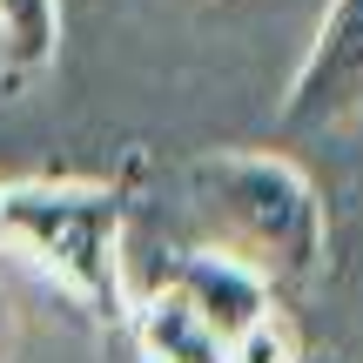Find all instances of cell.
Segmentation results:
<instances>
[{
  "mask_svg": "<svg viewBox=\"0 0 363 363\" xmlns=\"http://www.w3.org/2000/svg\"><path fill=\"white\" fill-rule=\"evenodd\" d=\"M121 316H128V343L142 363H229V337L169 283L135 296Z\"/></svg>",
  "mask_w": 363,
  "mask_h": 363,
  "instance_id": "5b68a950",
  "label": "cell"
},
{
  "mask_svg": "<svg viewBox=\"0 0 363 363\" xmlns=\"http://www.w3.org/2000/svg\"><path fill=\"white\" fill-rule=\"evenodd\" d=\"M296 363H350V357H337V350H303Z\"/></svg>",
  "mask_w": 363,
  "mask_h": 363,
  "instance_id": "ba28073f",
  "label": "cell"
},
{
  "mask_svg": "<svg viewBox=\"0 0 363 363\" xmlns=\"http://www.w3.org/2000/svg\"><path fill=\"white\" fill-rule=\"evenodd\" d=\"M296 357H303V337L289 330L283 310L256 316L242 337H229V363H296Z\"/></svg>",
  "mask_w": 363,
  "mask_h": 363,
  "instance_id": "52a82bcc",
  "label": "cell"
},
{
  "mask_svg": "<svg viewBox=\"0 0 363 363\" xmlns=\"http://www.w3.org/2000/svg\"><path fill=\"white\" fill-rule=\"evenodd\" d=\"M67 7L61 0H0V94H21L61 54Z\"/></svg>",
  "mask_w": 363,
  "mask_h": 363,
  "instance_id": "8992f818",
  "label": "cell"
},
{
  "mask_svg": "<svg viewBox=\"0 0 363 363\" xmlns=\"http://www.w3.org/2000/svg\"><path fill=\"white\" fill-rule=\"evenodd\" d=\"M162 283L182 289V296H189L195 310L222 330V337H242L256 316L276 310V283H269V276H256L249 262L222 256V249H195V256L169 262V276H162Z\"/></svg>",
  "mask_w": 363,
  "mask_h": 363,
  "instance_id": "277c9868",
  "label": "cell"
},
{
  "mask_svg": "<svg viewBox=\"0 0 363 363\" xmlns=\"http://www.w3.org/2000/svg\"><path fill=\"white\" fill-rule=\"evenodd\" d=\"M189 202H195L208 249L249 262L276 289L310 283L323 269V242H330L323 195L276 148H216V155H202L189 169Z\"/></svg>",
  "mask_w": 363,
  "mask_h": 363,
  "instance_id": "6da1fadb",
  "label": "cell"
},
{
  "mask_svg": "<svg viewBox=\"0 0 363 363\" xmlns=\"http://www.w3.org/2000/svg\"><path fill=\"white\" fill-rule=\"evenodd\" d=\"M357 115H363V0H330L283 88L276 128H283V142H303V135L350 128Z\"/></svg>",
  "mask_w": 363,
  "mask_h": 363,
  "instance_id": "3957f363",
  "label": "cell"
},
{
  "mask_svg": "<svg viewBox=\"0 0 363 363\" xmlns=\"http://www.w3.org/2000/svg\"><path fill=\"white\" fill-rule=\"evenodd\" d=\"M0 249L88 316H121V195L101 182H0Z\"/></svg>",
  "mask_w": 363,
  "mask_h": 363,
  "instance_id": "7a4b0ae2",
  "label": "cell"
}]
</instances>
